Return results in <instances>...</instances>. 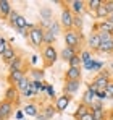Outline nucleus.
<instances>
[{"mask_svg": "<svg viewBox=\"0 0 113 120\" xmlns=\"http://www.w3.org/2000/svg\"><path fill=\"white\" fill-rule=\"evenodd\" d=\"M63 38H65V45L66 47H73V49H79L81 44H82V36L79 31L76 29H70V31H65L63 33Z\"/></svg>", "mask_w": 113, "mask_h": 120, "instance_id": "nucleus-1", "label": "nucleus"}, {"mask_svg": "<svg viewBox=\"0 0 113 120\" xmlns=\"http://www.w3.org/2000/svg\"><path fill=\"white\" fill-rule=\"evenodd\" d=\"M42 59H44L45 68L53 67V63L60 59V54L56 52L55 45H44V47H42Z\"/></svg>", "mask_w": 113, "mask_h": 120, "instance_id": "nucleus-2", "label": "nucleus"}, {"mask_svg": "<svg viewBox=\"0 0 113 120\" xmlns=\"http://www.w3.org/2000/svg\"><path fill=\"white\" fill-rule=\"evenodd\" d=\"M8 23H10V26H13L15 29H18V31H28V28H29V21L26 20L23 15H19L18 11H11V15L8 16Z\"/></svg>", "mask_w": 113, "mask_h": 120, "instance_id": "nucleus-3", "label": "nucleus"}, {"mask_svg": "<svg viewBox=\"0 0 113 120\" xmlns=\"http://www.w3.org/2000/svg\"><path fill=\"white\" fill-rule=\"evenodd\" d=\"M44 33H45V28L44 26H39V24H36L29 31V41L32 42V45L36 49H40L44 45Z\"/></svg>", "mask_w": 113, "mask_h": 120, "instance_id": "nucleus-4", "label": "nucleus"}, {"mask_svg": "<svg viewBox=\"0 0 113 120\" xmlns=\"http://www.w3.org/2000/svg\"><path fill=\"white\" fill-rule=\"evenodd\" d=\"M60 24H61V28H63L65 31H70V29H73V26H74V15H73V11H71L68 7H63V8H61Z\"/></svg>", "mask_w": 113, "mask_h": 120, "instance_id": "nucleus-5", "label": "nucleus"}, {"mask_svg": "<svg viewBox=\"0 0 113 120\" xmlns=\"http://www.w3.org/2000/svg\"><path fill=\"white\" fill-rule=\"evenodd\" d=\"M68 8L73 11V15H76V16H82V13L87 11V7H86L84 0H71V2H68Z\"/></svg>", "mask_w": 113, "mask_h": 120, "instance_id": "nucleus-6", "label": "nucleus"}, {"mask_svg": "<svg viewBox=\"0 0 113 120\" xmlns=\"http://www.w3.org/2000/svg\"><path fill=\"white\" fill-rule=\"evenodd\" d=\"M92 33H113V23L110 20H102L92 24Z\"/></svg>", "mask_w": 113, "mask_h": 120, "instance_id": "nucleus-7", "label": "nucleus"}, {"mask_svg": "<svg viewBox=\"0 0 113 120\" xmlns=\"http://www.w3.org/2000/svg\"><path fill=\"white\" fill-rule=\"evenodd\" d=\"M71 96H68V94H61V96H58L55 99V109L56 112H65L66 109H68V105L71 104Z\"/></svg>", "mask_w": 113, "mask_h": 120, "instance_id": "nucleus-8", "label": "nucleus"}, {"mask_svg": "<svg viewBox=\"0 0 113 120\" xmlns=\"http://www.w3.org/2000/svg\"><path fill=\"white\" fill-rule=\"evenodd\" d=\"M56 114V109L53 104H47V105H44V109L39 112V115L36 117L37 120H50L53 119V115Z\"/></svg>", "mask_w": 113, "mask_h": 120, "instance_id": "nucleus-9", "label": "nucleus"}, {"mask_svg": "<svg viewBox=\"0 0 113 120\" xmlns=\"http://www.w3.org/2000/svg\"><path fill=\"white\" fill-rule=\"evenodd\" d=\"M13 109H15V104H13V102L5 101V99L0 102V114H2L3 120H8L13 115Z\"/></svg>", "mask_w": 113, "mask_h": 120, "instance_id": "nucleus-10", "label": "nucleus"}, {"mask_svg": "<svg viewBox=\"0 0 113 120\" xmlns=\"http://www.w3.org/2000/svg\"><path fill=\"white\" fill-rule=\"evenodd\" d=\"M79 86H81V81H65V84H63V94L74 96L76 93L79 91Z\"/></svg>", "mask_w": 113, "mask_h": 120, "instance_id": "nucleus-11", "label": "nucleus"}, {"mask_svg": "<svg viewBox=\"0 0 113 120\" xmlns=\"http://www.w3.org/2000/svg\"><path fill=\"white\" fill-rule=\"evenodd\" d=\"M81 68H74V67H68V70L65 71V81H81Z\"/></svg>", "mask_w": 113, "mask_h": 120, "instance_id": "nucleus-12", "label": "nucleus"}, {"mask_svg": "<svg viewBox=\"0 0 113 120\" xmlns=\"http://www.w3.org/2000/svg\"><path fill=\"white\" fill-rule=\"evenodd\" d=\"M100 45H102V41L99 38V34H97V33H92V34L87 38V47H89V50H91V52H99Z\"/></svg>", "mask_w": 113, "mask_h": 120, "instance_id": "nucleus-13", "label": "nucleus"}, {"mask_svg": "<svg viewBox=\"0 0 113 120\" xmlns=\"http://www.w3.org/2000/svg\"><path fill=\"white\" fill-rule=\"evenodd\" d=\"M24 76H26V71L24 70H16V71H10L7 80H8V84L10 86H16Z\"/></svg>", "mask_w": 113, "mask_h": 120, "instance_id": "nucleus-14", "label": "nucleus"}, {"mask_svg": "<svg viewBox=\"0 0 113 120\" xmlns=\"http://www.w3.org/2000/svg\"><path fill=\"white\" fill-rule=\"evenodd\" d=\"M19 96L21 94H19V91L16 89V86H8L7 91H5V101H10L13 104H18Z\"/></svg>", "mask_w": 113, "mask_h": 120, "instance_id": "nucleus-15", "label": "nucleus"}, {"mask_svg": "<svg viewBox=\"0 0 113 120\" xmlns=\"http://www.w3.org/2000/svg\"><path fill=\"white\" fill-rule=\"evenodd\" d=\"M94 101H97V91H95V89H91V88H86V91H84V94H82L81 102L91 107Z\"/></svg>", "mask_w": 113, "mask_h": 120, "instance_id": "nucleus-16", "label": "nucleus"}, {"mask_svg": "<svg viewBox=\"0 0 113 120\" xmlns=\"http://www.w3.org/2000/svg\"><path fill=\"white\" fill-rule=\"evenodd\" d=\"M11 11H13L11 3L8 0H0V18L8 20V16L11 15Z\"/></svg>", "mask_w": 113, "mask_h": 120, "instance_id": "nucleus-17", "label": "nucleus"}, {"mask_svg": "<svg viewBox=\"0 0 113 120\" xmlns=\"http://www.w3.org/2000/svg\"><path fill=\"white\" fill-rule=\"evenodd\" d=\"M23 112H24V115H28V117H37L39 115V105L36 102H28V104L24 105Z\"/></svg>", "mask_w": 113, "mask_h": 120, "instance_id": "nucleus-18", "label": "nucleus"}, {"mask_svg": "<svg viewBox=\"0 0 113 120\" xmlns=\"http://www.w3.org/2000/svg\"><path fill=\"white\" fill-rule=\"evenodd\" d=\"M16 57H18V54H16L15 47H13V45L10 44V45H8V49H7V50L3 52V55H2V60H3V62H5V63L8 65V63H10L11 60H15Z\"/></svg>", "mask_w": 113, "mask_h": 120, "instance_id": "nucleus-19", "label": "nucleus"}, {"mask_svg": "<svg viewBox=\"0 0 113 120\" xmlns=\"http://www.w3.org/2000/svg\"><path fill=\"white\" fill-rule=\"evenodd\" d=\"M29 80L31 81H44L45 78V71L42 70V68H32V70H29Z\"/></svg>", "mask_w": 113, "mask_h": 120, "instance_id": "nucleus-20", "label": "nucleus"}, {"mask_svg": "<svg viewBox=\"0 0 113 120\" xmlns=\"http://www.w3.org/2000/svg\"><path fill=\"white\" fill-rule=\"evenodd\" d=\"M74 55H78V50L73 49V47H66V45H65V47H63V50L60 52V59H63L65 62H70Z\"/></svg>", "mask_w": 113, "mask_h": 120, "instance_id": "nucleus-21", "label": "nucleus"}, {"mask_svg": "<svg viewBox=\"0 0 113 120\" xmlns=\"http://www.w3.org/2000/svg\"><path fill=\"white\" fill-rule=\"evenodd\" d=\"M89 112H91V107H89V105H86V104H82V102H79V105L76 107L73 117H74L76 120H79L81 117H84V115H86V114H89Z\"/></svg>", "mask_w": 113, "mask_h": 120, "instance_id": "nucleus-22", "label": "nucleus"}, {"mask_svg": "<svg viewBox=\"0 0 113 120\" xmlns=\"http://www.w3.org/2000/svg\"><path fill=\"white\" fill-rule=\"evenodd\" d=\"M8 70L10 71H16V70H24V60L23 57H16L15 60H11L10 63H8Z\"/></svg>", "mask_w": 113, "mask_h": 120, "instance_id": "nucleus-23", "label": "nucleus"}, {"mask_svg": "<svg viewBox=\"0 0 113 120\" xmlns=\"http://www.w3.org/2000/svg\"><path fill=\"white\" fill-rule=\"evenodd\" d=\"M94 16L97 18L99 21H102V20H108V16H110V13H108V10L105 8V5L102 3L97 10H95V13H94Z\"/></svg>", "mask_w": 113, "mask_h": 120, "instance_id": "nucleus-24", "label": "nucleus"}, {"mask_svg": "<svg viewBox=\"0 0 113 120\" xmlns=\"http://www.w3.org/2000/svg\"><path fill=\"white\" fill-rule=\"evenodd\" d=\"M31 83H32V81L29 80V76L26 75V76H24V78L16 84V89L19 91V94H21V93H24L26 89H29V88H31Z\"/></svg>", "mask_w": 113, "mask_h": 120, "instance_id": "nucleus-25", "label": "nucleus"}, {"mask_svg": "<svg viewBox=\"0 0 113 120\" xmlns=\"http://www.w3.org/2000/svg\"><path fill=\"white\" fill-rule=\"evenodd\" d=\"M102 3H103L102 0H87V2H86L87 11H89V13H95V10H97V8L102 5Z\"/></svg>", "mask_w": 113, "mask_h": 120, "instance_id": "nucleus-26", "label": "nucleus"}, {"mask_svg": "<svg viewBox=\"0 0 113 120\" xmlns=\"http://www.w3.org/2000/svg\"><path fill=\"white\" fill-rule=\"evenodd\" d=\"M56 36L52 33V31H49V29H45V33H44V45H53V42H55Z\"/></svg>", "mask_w": 113, "mask_h": 120, "instance_id": "nucleus-27", "label": "nucleus"}, {"mask_svg": "<svg viewBox=\"0 0 113 120\" xmlns=\"http://www.w3.org/2000/svg\"><path fill=\"white\" fill-rule=\"evenodd\" d=\"M99 54H113V41L103 42L99 49Z\"/></svg>", "mask_w": 113, "mask_h": 120, "instance_id": "nucleus-28", "label": "nucleus"}, {"mask_svg": "<svg viewBox=\"0 0 113 120\" xmlns=\"http://www.w3.org/2000/svg\"><path fill=\"white\" fill-rule=\"evenodd\" d=\"M45 29H49V31H52L55 36H58V33H60V29H61V24H60V21H55L52 20L50 23H49V26L45 28Z\"/></svg>", "mask_w": 113, "mask_h": 120, "instance_id": "nucleus-29", "label": "nucleus"}, {"mask_svg": "<svg viewBox=\"0 0 113 120\" xmlns=\"http://www.w3.org/2000/svg\"><path fill=\"white\" fill-rule=\"evenodd\" d=\"M92 115H94V120H107V110L102 109V110H91Z\"/></svg>", "mask_w": 113, "mask_h": 120, "instance_id": "nucleus-30", "label": "nucleus"}, {"mask_svg": "<svg viewBox=\"0 0 113 120\" xmlns=\"http://www.w3.org/2000/svg\"><path fill=\"white\" fill-rule=\"evenodd\" d=\"M40 16L45 20V23H50V21H52V11H50V8H49V7L42 8V10H40Z\"/></svg>", "mask_w": 113, "mask_h": 120, "instance_id": "nucleus-31", "label": "nucleus"}, {"mask_svg": "<svg viewBox=\"0 0 113 120\" xmlns=\"http://www.w3.org/2000/svg\"><path fill=\"white\" fill-rule=\"evenodd\" d=\"M79 57H81V62H82V65H84L86 62H89V60L92 59V52H91L89 49H86V50H82V52L79 54Z\"/></svg>", "mask_w": 113, "mask_h": 120, "instance_id": "nucleus-32", "label": "nucleus"}, {"mask_svg": "<svg viewBox=\"0 0 113 120\" xmlns=\"http://www.w3.org/2000/svg\"><path fill=\"white\" fill-rule=\"evenodd\" d=\"M68 63H70V67H74V68H81L82 62H81V57H79V54H78V55H74V57L70 60Z\"/></svg>", "mask_w": 113, "mask_h": 120, "instance_id": "nucleus-33", "label": "nucleus"}, {"mask_svg": "<svg viewBox=\"0 0 113 120\" xmlns=\"http://www.w3.org/2000/svg\"><path fill=\"white\" fill-rule=\"evenodd\" d=\"M82 24H84V21H82V16H76V15H74V26H73V29H76V31H79V33H81V29H82Z\"/></svg>", "mask_w": 113, "mask_h": 120, "instance_id": "nucleus-34", "label": "nucleus"}, {"mask_svg": "<svg viewBox=\"0 0 113 120\" xmlns=\"http://www.w3.org/2000/svg\"><path fill=\"white\" fill-rule=\"evenodd\" d=\"M97 34H99V38L102 41V44H103V42H108V41H113L112 33H97Z\"/></svg>", "mask_w": 113, "mask_h": 120, "instance_id": "nucleus-35", "label": "nucleus"}, {"mask_svg": "<svg viewBox=\"0 0 113 120\" xmlns=\"http://www.w3.org/2000/svg\"><path fill=\"white\" fill-rule=\"evenodd\" d=\"M95 62H97V60H95V59H91V60H89V62H86V63L82 65V68H84V70H87V71H94Z\"/></svg>", "mask_w": 113, "mask_h": 120, "instance_id": "nucleus-36", "label": "nucleus"}, {"mask_svg": "<svg viewBox=\"0 0 113 120\" xmlns=\"http://www.w3.org/2000/svg\"><path fill=\"white\" fill-rule=\"evenodd\" d=\"M8 45H10V41H7L5 38L0 41V57H2V55H3V52L8 49Z\"/></svg>", "mask_w": 113, "mask_h": 120, "instance_id": "nucleus-37", "label": "nucleus"}, {"mask_svg": "<svg viewBox=\"0 0 113 120\" xmlns=\"http://www.w3.org/2000/svg\"><path fill=\"white\" fill-rule=\"evenodd\" d=\"M105 93H107V98H108V99H113V80H110L107 89H105Z\"/></svg>", "mask_w": 113, "mask_h": 120, "instance_id": "nucleus-38", "label": "nucleus"}, {"mask_svg": "<svg viewBox=\"0 0 113 120\" xmlns=\"http://www.w3.org/2000/svg\"><path fill=\"white\" fill-rule=\"evenodd\" d=\"M32 96H37V93H36L32 88H29V89H26L24 93H21V98H32Z\"/></svg>", "mask_w": 113, "mask_h": 120, "instance_id": "nucleus-39", "label": "nucleus"}, {"mask_svg": "<svg viewBox=\"0 0 113 120\" xmlns=\"http://www.w3.org/2000/svg\"><path fill=\"white\" fill-rule=\"evenodd\" d=\"M45 93H47V96H49L50 99H53V98H55V99H56L55 89H53V86H52V84H47V91H45Z\"/></svg>", "mask_w": 113, "mask_h": 120, "instance_id": "nucleus-40", "label": "nucleus"}, {"mask_svg": "<svg viewBox=\"0 0 113 120\" xmlns=\"http://www.w3.org/2000/svg\"><path fill=\"white\" fill-rule=\"evenodd\" d=\"M102 109H103V104L100 101H94L91 105V110H102Z\"/></svg>", "mask_w": 113, "mask_h": 120, "instance_id": "nucleus-41", "label": "nucleus"}, {"mask_svg": "<svg viewBox=\"0 0 113 120\" xmlns=\"http://www.w3.org/2000/svg\"><path fill=\"white\" fill-rule=\"evenodd\" d=\"M103 5H105V8L108 10V13L112 15V13H113V0H105ZM108 18H110V16H108Z\"/></svg>", "mask_w": 113, "mask_h": 120, "instance_id": "nucleus-42", "label": "nucleus"}, {"mask_svg": "<svg viewBox=\"0 0 113 120\" xmlns=\"http://www.w3.org/2000/svg\"><path fill=\"white\" fill-rule=\"evenodd\" d=\"M105 99H108V98H107V93H105V91H97V101L103 102Z\"/></svg>", "mask_w": 113, "mask_h": 120, "instance_id": "nucleus-43", "label": "nucleus"}, {"mask_svg": "<svg viewBox=\"0 0 113 120\" xmlns=\"http://www.w3.org/2000/svg\"><path fill=\"white\" fill-rule=\"evenodd\" d=\"M15 119L16 120H23L24 119V112H23V110H16V112H15Z\"/></svg>", "mask_w": 113, "mask_h": 120, "instance_id": "nucleus-44", "label": "nucleus"}, {"mask_svg": "<svg viewBox=\"0 0 113 120\" xmlns=\"http://www.w3.org/2000/svg\"><path fill=\"white\" fill-rule=\"evenodd\" d=\"M79 120H94V115H92V112H89V114H86L84 117H81Z\"/></svg>", "mask_w": 113, "mask_h": 120, "instance_id": "nucleus-45", "label": "nucleus"}, {"mask_svg": "<svg viewBox=\"0 0 113 120\" xmlns=\"http://www.w3.org/2000/svg\"><path fill=\"white\" fill-rule=\"evenodd\" d=\"M37 60H39L37 55H32V57H31V65H36V63H37Z\"/></svg>", "mask_w": 113, "mask_h": 120, "instance_id": "nucleus-46", "label": "nucleus"}, {"mask_svg": "<svg viewBox=\"0 0 113 120\" xmlns=\"http://www.w3.org/2000/svg\"><path fill=\"white\" fill-rule=\"evenodd\" d=\"M107 120H113V109L107 112Z\"/></svg>", "mask_w": 113, "mask_h": 120, "instance_id": "nucleus-47", "label": "nucleus"}, {"mask_svg": "<svg viewBox=\"0 0 113 120\" xmlns=\"http://www.w3.org/2000/svg\"><path fill=\"white\" fill-rule=\"evenodd\" d=\"M108 20H110V21H112V23H113V13H112V15H110V18H108Z\"/></svg>", "mask_w": 113, "mask_h": 120, "instance_id": "nucleus-48", "label": "nucleus"}, {"mask_svg": "<svg viewBox=\"0 0 113 120\" xmlns=\"http://www.w3.org/2000/svg\"><path fill=\"white\" fill-rule=\"evenodd\" d=\"M2 39H3V36H2V34H0V41H2Z\"/></svg>", "mask_w": 113, "mask_h": 120, "instance_id": "nucleus-49", "label": "nucleus"}, {"mask_svg": "<svg viewBox=\"0 0 113 120\" xmlns=\"http://www.w3.org/2000/svg\"><path fill=\"white\" fill-rule=\"evenodd\" d=\"M0 120H3V117H2V114H0Z\"/></svg>", "mask_w": 113, "mask_h": 120, "instance_id": "nucleus-50", "label": "nucleus"}, {"mask_svg": "<svg viewBox=\"0 0 113 120\" xmlns=\"http://www.w3.org/2000/svg\"><path fill=\"white\" fill-rule=\"evenodd\" d=\"M23 120H26V119H23Z\"/></svg>", "mask_w": 113, "mask_h": 120, "instance_id": "nucleus-51", "label": "nucleus"}, {"mask_svg": "<svg viewBox=\"0 0 113 120\" xmlns=\"http://www.w3.org/2000/svg\"><path fill=\"white\" fill-rule=\"evenodd\" d=\"M112 34H113V33H112Z\"/></svg>", "mask_w": 113, "mask_h": 120, "instance_id": "nucleus-52", "label": "nucleus"}]
</instances>
